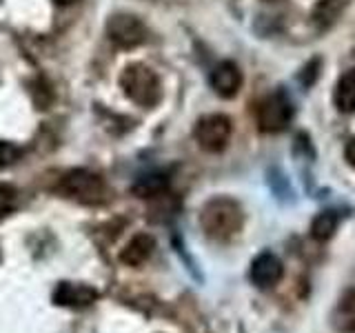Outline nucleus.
<instances>
[{"mask_svg": "<svg viewBox=\"0 0 355 333\" xmlns=\"http://www.w3.org/2000/svg\"><path fill=\"white\" fill-rule=\"evenodd\" d=\"M242 207L231 198H214L200 211V227L205 236L216 242H229L242 231Z\"/></svg>", "mask_w": 355, "mask_h": 333, "instance_id": "f257e3e1", "label": "nucleus"}, {"mask_svg": "<svg viewBox=\"0 0 355 333\" xmlns=\"http://www.w3.org/2000/svg\"><path fill=\"white\" fill-rule=\"evenodd\" d=\"M58 194L80 205H105L111 198V189L105 178L89 169H71L58 180Z\"/></svg>", "mask_w": 355, "mask_h": 333, "instance_id": "f03ea898", "label": "nucleus"}, {"mask_svg": "<svg viewBox=\"0 0 355 333\" xmlns=\"http://www.w3.org/2000/svg\"><path fill=\"white\" fill-rule=\"evenodd\" d=\"M120 85L125 94L140 107H155L162 98L160 78L147 65H129L120 76Z\"/></svg>", "mask_w": 355, "mask_h": 333, "instance_id": "7ed1b4c3", "label": "nucleus"}, {"mask_svg": "<svg viewBox=\"0 0 355 333\" xmlns=\"http://www.w3.org/2000/svg\"><path fill=\"white\" fill-rule=\"evenodd\" d=\"M293 118V107L284 94H271L260 100L258 111H255V122L262 133H277L288 127Z\"/></svg>", "mask_w": 355, "mask_h": 333, "instance_id": "20e7f679", "label": "nucleus"}, {"mask_svg": "<svg viewBox=\"0 0 355 333\" xmlns=\"http://www.w3.org/2000/svg\"><path fill=\"white\" fill-rule=\"evenodd\" d=\"M231 118L225 114H211L198 120L196 125V142L200 144V149H205L209 153H218L229 144L231 138Z\"/></svg>", "mask_w": 355, "mask_h": 333, "instance_id": "39448f33", "label": "nucleus"}, {"mask_svg": "<svg viewBox=\"0 0 355 333\" xmlns=\"http://www.w3.org/2000/svg\"><path fill=\"white\" fill-rule=\"evenodd\" d=\"M107 36L120 49L138 47L147 40V27L138 16L131 14H114L107 22Z\"/></svg>", "mask_w": 355, "mask_h": 333, "instance_id": "423d86ee", "label": "nucleus"}, {"mask_svg": "<svg viewBox=\"0 0 355 333\" xmlns=\"http://www.w3.org/2000/svg\"><path fill=\"white\" fill-rule=\"evenodd\" d=\"M209 83L220 98H233L242 87V71L238 69L236 62L225 60L214 67V71L209 76Z\"/></svg>", "mask_w": 355, "mask_h": 333, "instance_id": "0eeeda50", "label": "nucleus"}, {"mask_svg": "<svg viewBox=\"0 0 355 333\" xmlns=\"http://www.w3.org/2000/svg\"><path fill=\"white\" fill-rule=\"evenodd\" d=\"M284 266L282 260L273 253H260L258 258L251 264V280L253 284H258L260 289H271L282 280Z\"/></svg>", "mask_w": 355, "mask_h": 333, "instance_id": "6e6552de", "label": "nucleus"}, {"mask_svg": "<svg viewBox=\"0 0 355 333\" xmlns=\"http://www.w3.org/2000/svg\"><path fill=\"white\" fill-rule=\"evenodd\" d=\"M96 298H98V293L94 291L92 287H87V284H69V282L58 284V289H55V293H53L55 305L73 307V309L89 307Z\"/></svg>", "mask_w": 355, "mask_h": 333, "instance_id": "1a4fd4ad", "label": "nucleus"}, {"mask_svg": "<svg viewBox=\"0 0 355 333\" xmlns=\"http://www.w3.org/2000/svg\"><path fill=\"white\" fill-rule=\"evenodd\" d=\"M153 249H155V240L149 233H138V236H133L127 242V247L120 251V262L127 266H142L151 258Z\"/></svg>", "mask_w": 355, "mask_h": 333, "instance_id": "9d476101", "label": "nucleus"}, {"mask_svg": "<svg viewBox=\"0 0 355 333\" xmlns=\"http://www.w3.org/2000/svg\"><path fill=\"white\" fill-rule=\"evenodd\" d=\"M333 103H336L340 114H353L355 111V69L342 74L336 92H333Z\"/></svg>", "mask_w": 355, "mask_h": 333, "instance_id": "9b49d317", "label": "nucleus"}, {"mask_svg": "<svg viewBox=\"0 0 355 333\" xmlns=\"http://www.w3.org/2000/svg\"><path fill=\"white\" fill-rule=\"evenodd\" d=\"M333 325L342 333H355V289L340 298L333 311Z\"/></svg>", "mask_w": 355, "mask_h": 333, "instance_id": "f8f14e48", "label": "nucleus"}, {"mask_svg": "<svg viewBox=\"0 0 355 333\" xmlns=\"http://www.w3.org/2000/svg\"><path fill=\"white\" fill-rule=\"evenodd\" d=\"M340 225V218L336 211H322L313 218L311 222V238L318 240V242H327L333 238V233L338 231Z\"/></svg>", "mask_w": 355, "mask_h": 333, "instance_id": "ddd939ff", "label": "nucleus"}, {"mask_svg": "<svg viewBox=\"0 0 355 333\" xmlns=\"http://www.w3.org/2000/svg\"><path fill=\"white\" fill-rule=\"evenodd\" d=\"M347 3L349 0H320L313 9V20L320 27L331 25V22L342 14V9L347 7Z\"/></svg>", "mask_w": 355, "mask_h": 333, "instance_id": "4468645a", "label": "nucleus"}, {"mask_svg": "<svg viewBox=\"0 0 355 333\" xmlns=\"http://www.w3.org/2000/svg\"><path fill=\"white\" fill-rule=\"evenodd\" d=\"M133 191H136L140 198H155V196H162L166 191V180L162 176H147L142 178L140 182H136L133 187Z\"/></svg>", "mask_w": 355, "mask_h": 333, "instance_id": "2eb2a0df", "label": "nucleus"}, {"mask_svg": "<svg viewBox=\"0 0 355 333\" xmlns=\"http://www.w3.org/2000/svg\"><path fill=\"white\" fill-rule=\"evenodd\" d=\"M16 198H18V191H16L14 187H11V185H0V220L14 211Z\"/></svg>", "mask_w": 355, "mask_h": 333, "instance_id": "dca6fc26", "label": "nucleus"}, {"mask_svg": "<svg viewBox=\"0 0 355 333\" xmlns=\"http://www.w3.org/2000/svg\"><path fill=\"white\" fill-rule=\"evenodd\" d=\"M20 153L22 151L16 147V144L0 140V171L7 169V166H11V164H16L20 160Z\"/></svg>", "mask_w": 355, "mask_h": 333, "instance_id": "f3484780", "label": "nucleus"}, {"mask_svg": "<svg viewBox=\"0 0 355 333\" xmlns=\"http://www.w3.org/2000/svg\"><path fill=\"white\" fill-rule=\"evenodd\" d=\"M344 158L349 160V164L355 169V138H351L347 142V147H344Z\"/></svg>", "mask_w": 355, "mask_h": 333, "instance_id": "a211bd4d", "label": "nucleus"}, {"mask_svg": "<svg viewBox=\"0 0 355 333\" xmlns=\"http://www.w3.org/2000/svg\"><path fill=\"white\" fill-rule=\"evenodd\" d=\"M55 3H60V5H71V3H76V0H55Z\"/></svg>", "mask_w": 355, "mask_h": 333, "instance_id": "6ab92c4d", "label": "nucleus"}, {"mask_svg": "<svg viewBox=\"0 0 355 333\" xmlns=\"http://www.w3.org/2000/svg\"><path fill=\"white\" fill-rule=\"evenodd\" d=\"M269 3H275V0H269Z\"/></svg>", "mask_w": 355, "mask_h": 333, "instance_id": "aec40b11", "label": "nucleus"}]
</instances>
